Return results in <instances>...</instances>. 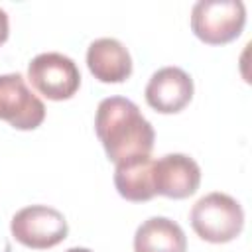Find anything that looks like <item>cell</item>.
Listing matches in <instances>:
<instances>
[{"mask_svg": "<svg viewBox=\"0 0 252 252\" xmlns=\"http://www.w3.org/2000/svg\"><path fill=\"white\" fill-rule=\"evenodd\" d=\"M201 185L199 163L185 154H165L154 159V189L156 195L169 199H187Z\"/></svg>", "mask_w": 252, "mask_h": 252, "instance_id": "52a82bcc", "label": "cell"}, {"mask_svg": "<svg viewBox=\"0 0 252 252\" xmlns=\"http://www.w3.org/2000/svg\"><path fill=\"white\" fill-rule=\"evenodd\" d=\"M189 220L199 238L213 244H224L242 232L244 211L234 197L215 191L193 205Z\"/></svg>", "mask_w": 252, "mask_h": 252, "instance_id": "7a4b0ae2", "label": "cell"}, {"mask_svg": "<svg viewBox=\"0 0 252 252\" xmlns=\"http://www.w3.org/2000/svg\"><path fill=\"white\" fill-rule=\"evenodd\" d=\"M244 24L246 8L240 0H199L191 10V30L209 45H224L236 39Z\"/></svg>", "mask_w": 252, "mask_h": 252, "instance_id": "3957f363", "label": "cell"}, {"mask_svg": "<svg viewBox=\"0 0 252 252\" xmlns=\"http://www.w3.org/2000/svg\"><path fill=\"white\" fill-rule=\"evenodd\" d=\"M8 35H10V24H8V14L0 8V45L2 43H6V39H8Z\"/></svg>", "mask_w": 252, "mask_h": 252, "instance_id": "7c38bea8", "label": "cell"}, {"mask_svg": "<svg viewBox=\"0 0 252 252\" xmlns=\"http://www.w3.org/2000/svg\"><path fill=\"white\" fill-rule=\"evenodd\" d=\"M65 252H93V250H89V248H69V250H65Z\"/></svg>", "mask_w": 252, "mask_h": 252, "instance_id": "5bb4252c", "label": "cell"}, {"mask_svg": "<svg viewBox=\"0 0 252 252\" xmlns=\"http://www.w3.org/2000/svg\"><path fill=\"white\" fill-rule=\"evenodd\" d=\"M0 252H12V244H10V240L4 238V236H0Z\"/></svg>", "mask_w": 252, "mask_h": 252, "instance_id": "4fadbf2b", "label": "cell"}, {"mask_svg": "<svg viewBox=\"0 0 252 252\" xmlns=\"http://www.w3.org/2000/svg\"><path fill=\"white\" fill-rule=\"evenodd\" d=\"M87 67L100 83H124L132 75V57L122 41L100 37L87 49Z\"/></svg>", "mask_w": 252, "mask_h": 252, "instance_id": "9c48e42d", "label": "cell"}, {"mask_svg": "<svg viewBox=\"0 0 252 252\" xmlns=\"http://www.w3.org/2000/svg\"><path fill=\"white\" fill-rule=\"evenodd\" d=\"M94 132L110 161L122 163L150 158L154 150V126L142 116L140 108L124 96H108L98 102Z\"/></svg>", "mask_w": 252, "mask_h": 252, "instance_id": "6da1fadb", "label": "cell"}, {"mask_svg": "<svg viewBox=\"0 0 252 252\" xmlns=\"http://www.w3.org/2000/svg\"><path fill=\"white\" fill-rule=\"evenodd\" d=\"M0 120L16 130H35L45 120V104L20 73L0 75Z\"/></svg>", "mask_w": 252, "mask_h": 252, "instance_id": "8992f818", "label": "cell"}, {"mask_svg": "<svg viewBox=\"0 0 252 252\" xmlns=\"http://www.w3.org/2000/svg\"><path fill=\"white\" fill-rule=\"evenodd\" d=\"M114 185L120 197L132 203H144L156 197L154 189V159L138 158L116 163Z\"/></svg>", "mask_w": 252, "mask_h": 252, "instance_id": "8fae6325", "label": "cell"}, {"mask_svg": "<svg viewBox=\"0 0 252 252\" xmlns=\"http://www.w3.org/2000/svg\"><path fill=\"white\" fill-rule=\"evenodd\" d=\"M134 252H187V238L175 220L150 217L136 228Z\"/></svg>", "mask_w": 252, "mask_h": 252, "instance_id": "30bf717a", "label": "cell"}, {"mask_svg": "<svg viewBox=\"0 0 252 252\" xmlns=\"http://www.w3.org/2000/svg\"><path fill=\"white\" fill-rule=\"evenodd\" d=\"M10 232L26 248L47 250L67 238L69 224L57 209L47 205H30L12 217Z\"/></svg>", "mask_w": 252, "mask_h": 252, "instance_id": "277c9868", "label": "cell"}, {"mask_svg": "<svg viewBox=\"0 0 252 252\" xmlns=\"http://www.w3.org/2000/svg\"><path fill=\"white\" fill-rule=\"evenodd\" d=\"M28 81L49 100H67L75 96L81 87V73L77 63L57 51L35 55L28 65Z\"/></svg>", "mask_w": 252, "mask_h": 252, "instance_id": "5b68a950", "label": "cell"}, {"mask_svg": "<svg viewBox=\"0 0 252 252\" xmlns=\"http://www.w3.org/2000/svg\"><path fill=\"white\" fill-rule=\"evenodd\" d=\"M191 98L193 79L181 67H161L146 85V102L159 114H177Z\"/></svg>", "mask_w": 252, "mask_h": 252, "instance_id": "ba28073f", "label": "cell"}]
</instances>
